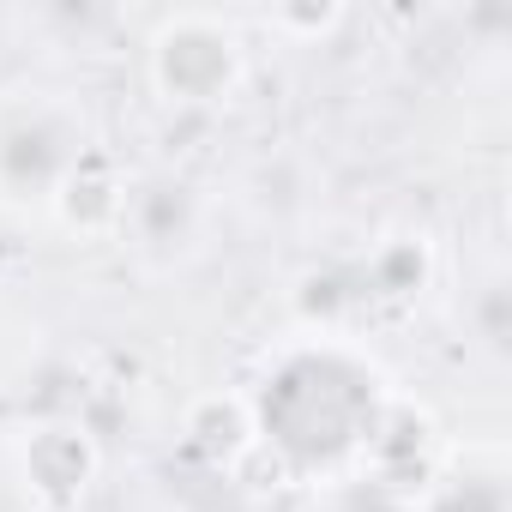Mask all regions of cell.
<instances>
[{
  "mask_svg": "<svg viewBox=\"0 0 512 512\" xmlns=\"http://www.w3.org/2000/svg\"><path fill=\"white\" fill-rule=\"evenodd\" d=\"M253 398L260 446H278L296 470L362 464V440L386 404V386L362 350L344 338H302L284 350Z\"/></svg>",
  "mask_w": 512,
  "mask_h": 512,
  "instance_id": "obj_1",
  "label": "cell"
},
{
  "mask_svg": "<svg viewBox=\"0 0 512 512\" xmlns=\"http://www.w3.org/2000/svg\"><path fill=\"white\" fill-rule=\"evenodd\" d=\"M97 151V121L73 91L13 85L0 91V211L49 217L61 181Z\"/></svg>",
  "mask_w": 512,
  "mask_h": 512,
  "instance_id": "obj_2",
  "label": "cell"
},
{
  "mask_svg": "<svg viewBox=\"0 0 512 512\" xmlns=\"http://www.w3.org/2000/svg\"><path fill=\"white\" fill-rule=\"evenodd\" d=\"M145 85L175 115H217L247 85V37L229 13L181 7L145 43Z\"/></svg>",
  "mask_w": 512,
  "mask_h": 512,
  "instance_id": "obj_3",
  "label": "cell"
},
{
  "mask_svg": "<svg viewBox=\"0 0 512 512\" xmlns=\"http://www.w3.org/2000/svg\"><path fill=\"white\" fill-rule=\"evenodd\" d=\"M115 241H127V253L145 272L187 266L205 241V193L175 169H151V175L127 181V217H121Z\"/></svg>",
  "mask_w": 512,
  "mask_h": 512,
  "instance_id": "obj_4",
  "label": "cell"
},
{
  "mask_svg": "<svg viewBox=\"0 0 512 512\" xmlns=\"http://www.w3.org/2000/svg\"><path fill=\"white\" fill-rule=\"evenodd\" d=\"M13 464H19L25 494L43 512H73V506H85V494L103 476V446L79 416H43L19 434Z\"/></svg>",
  "mask_w": 512,
  "mask_h": 512,
  "instance_id": "obj_5",
  "label": "cell"
},
{
  "mask_svg": "<svg viewBox=\"0 0 512 512\" xmlns=\"http://www.w3.org/2000/svg\"><path fill=\"white\" fill-rule=\"evenodd\" d=\"M416 512H512V458L500 440H446L440 464L410 488Z\"/></svg>",
  "mask_w": 512,
  "mask_h": 512,
  "instance_id": "obj_6",
  "label": "cell"
},
{
  "mask_svg": "<svg viewBox=\"0 0 512 512\" xmlns=\"http://www.w3.org/2000/svg\"><path fill=\"white\" fill-rule=\"evenodd\" d=\"M440 452H446V434H440L434 410H428V404H410V398H398V392H386V404H380V416H374V428H368V440H362V470H374L380 482L416 488V482L440 464Z\"/></svg>",
  "mask_w": 512,
  "mask_h": 512,
  "instance_id": "obj_7",
  "label": "cell"
},
{
  "mask_svg": "<svg viewBox=\"0 0 512 512\" xmlns=\"http://www.w3.org/2000/svg\"><path fill=\"white\" fill-rule=\"evenodd\" d=\"M121 217H127V175H121V163L97 145V151L61 181V193H55V205H49V223L67 229V235H79V241H115V235H121Z\"/></svg>",
  "mask_w": 512,
  "mask_h": 512,
  "instance_id": "obj_8",
  "label": "cell"
},
{
  "mask_svg": "<svg viewBox=\"0 0 512 512\" xmlns=\"http://www.w3.org/2000/svg\"><path fill=\"white\" fill-rule=\"evenodd\" d=\"M181 446L211 464V470H235L260 452V422H253V398L235 392V386H217V392H199L187 410H181Z\"/></svg>",
  "mask_w": 512,
  "mask_h": 512,
  "instance_id": "obj_9",
  "label": "cell"
},
{
  "mask_svg": "<svg viewBox=\"0 0 512 512\" xmlns=\"http://www.w3.org/2000/svg\"><path fill=\"white\" fill-rule=\"evenodd\" d=\"M440 260H434V241L422 229H392L368 247L362 260V296L368 302H416L434 284Z\"/></svg>",
  "mask_w": 512,
  "mask_h": 512,
  "instance_id": "obj_10",
  "label": "cell"
},
{
  "mask_svg": "<svg viewBox=\"0 0 512 512\" xmlns=\"http://www.w3.org/2000/svg\"><path fill=\"white\" fill-rule=\"evenodd\" d=\"M350 25V13L338 0H290V7H272L266 13V31L296 43V49H314V43H332L338 31Z\"/></svg>",
  "mask_w": 512,
  "mask_h": 512,
  "instance_id": "obj_11",
  "label": "cell"
},
{
  "mask_svg": "<svg viewBox=\"0 0 512 512\" xmlns=\"http://www.w3.org/2000/svg\"><path fill=\"white\" fill-rule=\"evenodd\" d=\"M464 320H470V338H482V350L500 356L506 338H512V296H506V278H488V284L470 296Z\"/></svg>",
  "mask_w": 512,
  "mask_h": 512,
  "instance_id": "obj_12",
  "label": "cell"
}]
</instances>
